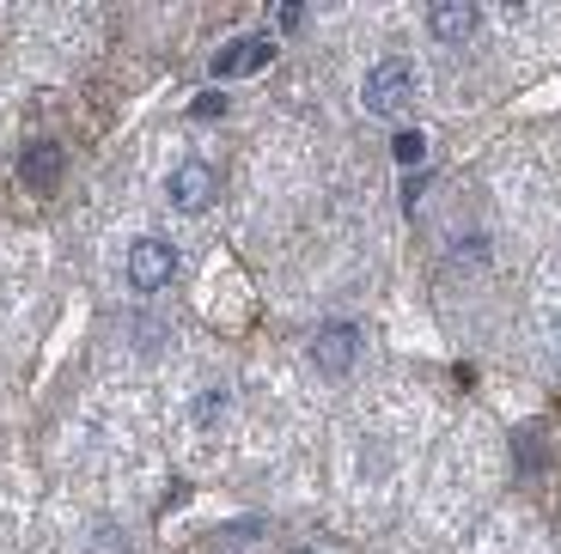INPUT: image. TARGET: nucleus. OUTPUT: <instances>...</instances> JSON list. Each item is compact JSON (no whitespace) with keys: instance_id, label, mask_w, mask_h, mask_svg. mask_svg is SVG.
I'll list each match as a JSON object with an SVG mask.
<instances>
[{"instance_id":"7ed1b4c3","label":"nucleus","mask_w":561,"mask_h":554,"mask_svg":"<svg viewBox=\"0 0 561 554\" xmlns=\"http://www.w3.org/2000/svg\"><path fill=\"white\" fill-rule=\"evenodd\" d=\"M354 360H360V330H354V323H323V330L311 335V366H318L323 378H348Z\"/></svg>"},{"instance_id":"20e7f679","label":"nucleus","mask_w":561,"mask_h":554,"mask_svg":"<svg viewBox=\"0 0 561 554\" xmlns=\"http://www.w3.org/2000/svg\"><path fill=\"white\" fill-rule=\"evenodd\" d=\"M165 195H171V208H178V213H208V201H214V171L202 165V159H183V165L165 177Z\"/></svg>"},{"instance_id":"9d476101","label":"nucleus","mask_w":561,"mask_h":554,"mask_svg":"<svg viewBox=\"0 0 561 554\" xmlns=\"http://www.w3.org/2000/svg\"><path fill=\"white\" fill-rule=\"evenodd\" d=\"M190 116H202V123H214V116H226V97H220V92H202L196 104H190Z\"/></svg>"},{"instance_id":"f8f14e48","label":"nucleus","mask_w":561,"mask_h":554,"mask_svg":"<svg viewBox=\"0 0 561 554\" xmlns=\"http://www.w3.org/2000/svg\"><path fill=\"white\" fill-rule=\"evenodd\" d=\"M421 189H427V171H415V177L403 183V208H415V201H421Z\"/></svg>"},{"instance_id":"1a4fd4ad","label":"nucleus","mask_w":561,"mask_h":554,"mask_svg":"<svg viewBox=\"0 0 561 554\" xmlns=\"http://www.w3.org/2000/svg\"><path fill=\"white\" fill-rule=\"evenodd\" d=\"M391 153H397V165H415V171H421V153H427V140H421L415 128H397Z\"/></svg>"},{"instance_id":"ddd939ff","label":"nucleus","mask_w":561,"mask_h":554,"mask_svg":"<svg viewBox=\"0 0 561 554\" xmlns=\"http://www.w3.org/2000/svg\"><path fill=\"white\" fill-rule=\"evenodd\" d=\"M556 347H561V318H556Z\"/></svg>"},{"instance_id":"f257e3e1","label":"nucleus","mask_w":561,"mask_h":554,"mask_svg":"<svg viewBox=\"0 0 561 554\" xmlns=\"http://www.w3.org/2000/svg\"><path fill=\"white\" fill-rule=\"evenodd\" d=\"M415 97H421V73L409 56H385L379 68H366V111L373 116H409L415 111Z\"/></svg>"},{"instance_id":"0eeeda50","label":"nucleus","mask_w":561,"mask_h":554,"mask_svg":"<svg viewBox=\"0 0 561 554\" xmlns=\"http://www.w3.org/2000/svg\"><path fill=\"white\" fill-rule=\"evenodd\" d=\"M56 177H61V147H56V140L25 147V183H31V189H49Z\"/></svg>"},{"instance_id":"423d86ee","label":"nucleus","mask_w":561,"mask_h":554,"mask_svg":"<svg viewBox=\"0 0 561 554\" xmlns=\"http://www.w3.org/2000/svg\"><path fill=\"white\" fill-rule=\"evenodd\" d=\"M482 7H470V0H439V7H427V37L434 43H463L470 31H477Z\"/></svg>"},{"instance_id":"9b49d317","label":"nucleus","mask_w":561,"mask_h":554,"mask_svg":"<svg viewBox=\"0 0 561 554\" xmlns=\"http://www.w3.org/2000/svg\"><path fill=\"white\" fill-rule=\"evenodd\" d=\"M275 25H280V31H299V25H306V7H294V0H280V7H275Z\"/></svg>"},{"instance_id":"6e6552de","label":"nucleus","mask_w":561,"mask_h":554,"mask_svg":"<svg viewBox=\"0 0 561 554\" xmlns=\"http://www.w3.org/2000/svg\"><path fill=\"white\" fill-rule=\"evenodd\" d=\"M220 420H226V390L214 384V390L196 396V427H220Z\"/></svg>"},{"instance_id":"f03ea898","label":"nucleus","mask_w":561,"mask_h":554,"mask_svg":"<svg viewBox=\"0 0 561 554\" xmlns=\"http://www.w3.org/2000/svg\"><path fill=\"white\" fill-rule=\"evenodd\" d=\"M171 275H178V244H171V238L147 232V238L128 244V287L135 292H159Z\"/></svg>"},{"instance_id":"39448f33","label":"nucleus","mask_w":561,"mask_h":554,"mask_svg":"<svg viewBox=\"0 0 561 554\" xmlns=\"http://www.w3.org/2000/svg\"><path fill=\"white\" fill-rule=\"evenodd\" d=\"M275 61V37H232L214 56V80H244V73H263Z\"/></svg>"}]
</instances>
